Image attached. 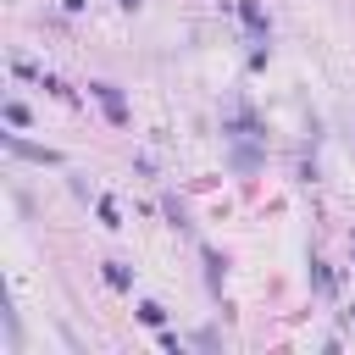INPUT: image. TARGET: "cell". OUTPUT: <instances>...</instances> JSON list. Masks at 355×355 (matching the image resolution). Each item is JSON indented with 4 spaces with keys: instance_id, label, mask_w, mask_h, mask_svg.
Segmentation results:
<instances>
[{
    "instance_id": "cell-1",
    "label": "cell",
    "mask_w": 355,
    "mask_h": 355,
    "mask_svg": "<svg viewBox=\"0 0 355 355\" xmlns=\"http://www.w3.org/2000/svg\"><path fill=\"white\" fill-rule=\"evenodd\" d=\"M89 89H94V100L105 105V116H111V122H128V111H122V94H116L111 83H89Z\"/></svg>"
},
{
    "instance_id": "cell-5",
    "label": "cell",
    "mask_w": 355,
    "mask_h": 355,
    "mask_svg": "<svg viewBox=\"0 0 355 355\" xmlns=\"http://www.w3.org/2000/svg\"><path fill=\"white\" fill-rule=\"evenodd\" d=\"M6 122H11V128H28V105L11 100V105H6Z\"/></svg>"
},
{
    "instance_id": "cell-7",
    "label": "cell",
    "mask_w": 355,
    "mask_h": 355,
    "mask_svg": "<svg viewBox=\"0 0 355 355\" xmlns=\"http://www.w3.org/2000/svg\"><path fill=\"white\" fill-rule=\"evenodd\" d=\"M122 6H128V11H133V6H139V0H122Z\"/></svg>"
},
{
    "instance_id": "cell-2",
    "label": "cell",
    "mask_w": 355,
    "mask_h": 355,
    "mask_svg": "<svg viewBox=\"0 0 355 355\" xmlns=\"http://www.w3.org/2000/svg\"><path fill=\"white\" fill-rule=\"evenodd\" d=\"M6 150H11V155H28V161H44V166L55 161V150H44V144H28V139H17V133H6Z\"/></svg>"
},
{
    "instance_id": "cell-3",
    "label": "cell",
    "mask_w": 355,
    "mask_h": 355,
    "mask_svg": "<svg viewBox=\"0 0 355 355\" xmlns=\"http://www.w3.org/2000/svg\"><path fill=\"white\" fill-rule=\"evenodd\" d=\"M239 17H244V28H250L255 39H266V11H261L255 0H244V6H239Z\"/></svg>"
},
{
    "instance_id": "cell-4",
    "label": "cell",
    "mask_w": 355,
    "mask_h": 355,
    "mask_svg": "<svg viewBox=\"0 0 355 355\" xmlns=\"http://www.w3.org/2000/svg\"><path fill=\"white\" fill-rule=\"evenodd\" d=\"M105 283H111V288H128V283H133V272H128V266H116V261H111V266H105Z\"/></svg>"
},
{
    "instance_id": "cell-6",
    "label": "cell",
    "mask_w": 355,
    "mask_h": 355,
    "mask_svg": "<svg viewBox=\"0 0 355 355\" xmlns=\"http://www.w3.org/2000/svg\"><path fill=\"white\" fill-rule=\"evenodd\" d=\"M161 316H166L161 305H139V322H144V327H161Z\"/></svg>"
}]
</instances>
